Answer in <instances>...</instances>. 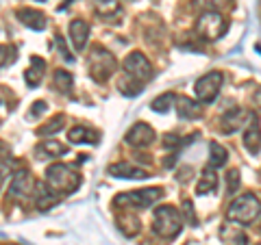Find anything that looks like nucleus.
Here are the masks:
<instances>
[{"mask_svg":"<svg viewBox=\"0 0 261 245\" xmlns=\"http://www.w3.org/2000/svg\"><path fill=\"white\" fill-rule=\"evenodd\" d=\"M46 187L57 195L61 193H74L81 187V176L74 171V167L55 163L46 169Z\"/></svg>","mask_w":261,"mask_h":245,"instance_id":"obj_1","label":"nucleus"},{"mask_svg":"<svg viewBox=\"0 0 261 245\" xmlns=\"http://www.w3.org/2000/svg\"><path fill=\"white\" fill-rule=\"evenodd\" d=\"M259 215H261V202L252 193H244L240 198H235L226 210L228 222H235V224H252Z\"/></svg>","mask_w":261,"mask_h":245,"instance_id":"obj_2","label":"nucleus"},{"mask_svg":"<svg viewBox=\"0 0 261 245\" xmlns=\"http://www.w3.org/2000/svg\"><path fill=\"white\" fill-rule=\"evenodd\" d=\"M116 65H118L116 56L102 46H94L92 52L87 56L89 74H92V78L98 80V83H105L107 78H111L113 72H116Z\"/></svg>","mask_w":261,"mask_h":245,"instance_id":"obj_3","label":"nucleus"},{"mask_svg":"<svg viewBox=\"0 0 261 245\" xmlns=\"http://www.w3.org/2000/svg\"><path fill=\"white\" fill-rule=\"evenodd\" d=\"M183 228V219L181 213L174 206H159L154 210V219H152V230L157 232L161 239H174Z\"/></svg>","mask_w":261,"mask_h":245,"instance_id":"obj_4","label":"nucleus"},{"mask_svg":"<svg viewBox=\"0 0 261 245\" xmlns=\"http://www.w3.org/2000/svg\"><path fill=\"white\" fill-rule=\"evenodd\" d=\"M163 195V191L159 187H150V189H140V191H126V193H120L116 200H113V206H130V208H146V206H152L154 202Z\"/></svg>","mask_w":261,"mask_h":245,"instance_id":"obj_5","label":"nucleus"},{"mask_svg":"<svg viewBox=\"0 0 261 245\" xmlns=\"http://www.w3.org/2000/svg\"><path fill=\"white\" fill-rule=\"evenodd\" d=\"M228 28V22L222 13L218 11H205L196 20V33L202 37V39H220L226 33Z\"/></svg>","mask_w":261,"mask_h":245,"instance_id":"obj_6","label":"nucleus"},{"mask_svg":"<svg viewBox=\"0 0 261 245\" xmlns=\"http://www.w3.org/2000/svg\"><path fill=\"white\" fill-rule=\"evenodd\" d=\"M122 65H124L126 76H128V78H133L140 87L146 83V80H150V78H152V65H150V61L146 59L142 52H130Z\"/></svg>","mask_w":261,"mask_h":245,"instance_id":"obj_7","label":"nucleus"},{"mask_svg":"<svg viewBox=\"0 0 261 245\" xmlns=\"http://www.w3.org/2000/svg\"><path fill=\"white\" fill-rule=\"evenodd\" d=\"M220 87H222V74L220 72H209V74L198 78L194 91L200 102H214L216 96L220 94Z\"/></svg>","mask_w":261,"mask_h":245,"instance_id":"obj_8","label":"nucleus"},{"mask_svg":"<svg viewBox=\"0 0 261 245\" xmlns=\"http://www.w3.org/2000/svg\"><path fill=\"white\" fill-rule=\"evenodd\" d=\"M252 115H255L252 111L240 109V107L228 109L222 115V119H220V130H222L224 135H231V133H235V130H240L244 124H248V121L252 119Z\"/></svg>","mask_w":261,"mask_h":245,"instance_id":"obj_9","label":"nucleus"},{"mask_svg":"<svg viewBox=\"0 0 261 245\" xmlns=\"http://www.w3.org/2000/svg\"><path fill=\"white\" fill-rule=\"evenodd\" d=\"M33 191H35V180H33V176L24 169L18 171L9 185V195L15 200H24V198H29Z\"/></svg>","mask_w":261,"mask_h":245,"instance_id":"obj_10","label":"nucleus"},{"mask_svg":"<svg viewBox=\"0 0 261 245\" xmlns=\"http://www.w3.org/2000/svg\"><path fill=\"white\" fill-rule=\"evenodd\" d=\"M154 141V130L144 124V121H137L126 133V143L133 145V148H148V145Z\"/></svg>","mask_w":261,"mask_h":245,"instance_id":"obj_11","label":"nucleus"},{"mask_svg":"<svg viewBox=\"0 0 261 245\" xmlns=\"http://www.w3.org/2000/svg\"><path fill=\"white\" fill-rule=\"evenodd\" d=\"M220 239H222L224 245H248V236L242 228L231 222V224H224L220 228Z\"/></svg>","mask_w":261,"mask_h":245,"instance_id":"obj_12","label":"nucleus"},{"mask_svg":"<svg viewBox=\"0 0 261 245\" xmlns=\"http://www.w3.org/2000/svg\"><path fill=\"white\" fill-rule=\"evenodd\" d=\"M244 145L250 154H257L261 150V126L257 121V115H252V119L248 121L246 133H244Z\"/></svg>","mask_w":261,"mask_h":245,"instance_id":"obj_13","label":"nucleus"},{"mask_svg":"<svg viewBox=\"0 0 261 245\" xmlns=\"http://www.w3.org/2000/svg\"><path fill=\"white\" fill-rule=\"evenodd\" d=\"M87 37H89V24L85 20H72L70 22V39L74 50H83L87 46Z\"/></svg>","mask_w":261,"mask_h":245,"instance_id":"obj_14","label":"nucleus"},{"mask_svg":"<svg viewBox=\"0 0 261 245\" xmlns=\"http://www.w3.org/2000/svg\"><path fill=\"white\" fill-rule=\"evenodd\" d=\"M18 18H20V22L24 24V26H29L33 30H44L46 24H48V18L37 9H20Z\"/></svg>","mask_w":261,"mask_h":245,"instance_id":"obj_15","label":"nucleus"},{"mask_svg":"<svg viewBox=\"0 0 261 245\" xmlns=\"http://www.w3.org/2000/svg\"><path fill=\"white\" fill-rule=\"evenodd\" d=\"M109 174L116 178H135V180H140V178H146V169L122 161V163H116V165H109Z\"/></svg>","mask_w":261,"mask_h":245,"instance_id":"obj_16","label":"nucleus"},{"mask_svg":"<svg viewBox=\"0 0 261 245\" xmlns=\"http://www.w3.org/2000/svg\"><path fill=\"white\" fill-rule=\"evenodd\" d=\"M44 72H46V61L39 59V56H33L31 59V68L27 70V74H24V80H27L29 87H37L42 83L44 78Z\"/></svg>","mask_w":261,"mask_h":245,"instance_id":"obj_17","label":"nucleus"},{"mask_svg":"<svg viewBox=\"0 0 261 245\" xmlns=\"http://www.w3.org/2000/svg\"><path fill=\"white\" fill-rule=\"evenodd\" d=\"M218 187V174H216V167H205L200 174V180L196 185V191L198 195H205V193H211Z\"/></svg>","mask_w":261,"mask_h":245,"instance_id":"obj_18","label":"nucleus"},{"mask_svg":"<svg viewBox=\"0 0 261 245\" xmlns=\"http://www.w3.org/2000/svg\"><path fill=\"white\" fill-rule=\"evenodd\" d=\"M68 139L72 143H98L100 135H98L96 130L87 128V126H74L68 133Z\"/></svg>","mask_w":261,"mask_h":245,"instance_id":"obj_19","label":"nucleus"},{"mask_svg":"<svg viewBox=\"0 0 261 245\" xmlns=\"http://www.w3.org/2000/svg\"><path fill=\"white\" fill-rule=\"evenodd\" d=\"M37 154H44L46 159H59L68 152V145H63L61 141H44L37 145Z\"/></svg>","mask_w":261,"mask_h":245,"instance_id":"obj_20","label":"nucleus"},{"mask_svg":"<svg viewBox=\"0 0 261 245\" xmlns=\"http://www.w3.org/2000/svg\"><path fill=\"white\" fill-rule=\"evenodd\" d=\"M226 161H228V152L224 150V145L214 141L209 145V165L211 167H224Z\"/></svg>","mask_w":261,"mask_h":245,"instance_id":"obj_21","label":"nucleus"},{"mask_svg":"<svg viewBox=\"0 0 261 245\" xmlns=\"http://www.w3.org/2000/svg\"><path fill=\"white\" fill-rule=\"evenodd\" d=\"M118 228L124 234L128 236H135L137 232H140V219H137L135 215H130V213H122L118 217Z\"/></svg>","mask_w":261,"mask_h":245,"instance_id":"obj_22","label":"nucleus"},{"mask_svg":"<svg viewBox=\"0 0 261 245\" xmlns=\"http://www.w3.org/2000/svg\"><path fill=\"white\" fill-rule=\"evenodd\" d=\"M200 111H202L200 104L194 102V100H190V98H181V100H178V115H181L183 119H194V117H198Z\"/></svg>","mask_w":261,"mask_h":245,"instance_id":"obj_23","label":"nucleus"},{"mask_svg":"<svg viewBox=\"0 0 261 245\" xmlns=\"http://www.w3.org/2000/svg\"><path fill=\"white\" fill-rule=\"evenodd\" d=\"M194 7L196 9H202V11H224L231 7V0H194Z\"/></svg>","mask_w":261,"mask_h":245,"instance_id":"obj_24","label":"nucleus"},{"mask_svg":"<svg viewBox=\"0 0 261 245\" xmlns=\"http://www.w3.org/2000/svg\"><path fill=\"white\" fill-rule=\"evenodd\" d=\"M120 11L118 0H96V13L100 18H111L113 13Z\"/></svg>","mask_w":261,"mask_h":245,"instance_id":"obj_25","label":"nucleus"},{"mask_svg":"<svg viewBox=\"0 0 261 245\" xmlns=\"http://www.w3.org/2000/svg\"><path fill=\"white\" fill-rule=\"evenodd\" d=\"M172 104H174V94H161L159 98H154L152 100L150 109L154 113H168L170 109H172Z\"/></svg>","mask_w":261,"mask_h":245,"instance_id":"obj_26","label":"nucleus"},{"mask_svg":"<svg viewBox=\"0 0 261 245\" xmlns=\"http://www.w3.org/2000/svg\"><path fill=\"white\" fill-rule=\"evenodd\" d=\"M55 87L63 94H70L72 91V74L65 70H57L55 72Z\"/></svg>","mask_w":261,"mask_h":245,"instance_id":"obj_27","label":"nucleus"},{"mask_svg":"<svg viewBox=\"0 0 261 245\" xmlns=\"http://www.w3.org/2000/svg\"><path fill=\"white\" fill-rule=\"evenodd\" d=\"M63 124H65V117H63V115H55L46 126H42V128L37 130V135H44V137L55 135V133H59V130L63 128Z\"/></svg>","mask_w":261,"mask_h":245,"instance_id":"obj_28","label":"nucleus"},{"mask_svg":"<svg viewBox=\"0 0 261 245\" xmlns=\"http://www.w3.org/2000/svg\"><path fill=\"white\" fill-rule=\"evenodd\" d=\"M57 200H59V195H57L55 191H50V189H46L42 193H37V208H42V210L50 208Z\"/></svg>","mask_w":261,"mask_h":245,"instance_id":"obj_29","label":"nucleus"},{"mask_svg":"<svg viewBox=\"0 0 261 245\" xmlns=\"http://www.w3.org/2000/svg\"><path fill=\"white\" fill-rule=\"evenodd\" d=\"M15 61V50L11 46H0V68H5V65H9Z\"/></svg>","mask_w":261,"mask_h":245,"instance_id":"obj_30","label":"nucleus"},{"mask_svg":"<svg viewBox=\"0 0 261 245\" xmlns=\"http://www.w3.org/2000/svg\"><path fill=\"white\" fill-rule=\"evenodd\" d=\"M238 187H240V171L238 169H231L226 174V191L228 193H235V191H238Z\"/></svg>","mask_w":261,"mask_h":245,"instance_id":"obj_31","label":"nucleus"},{"mask_svg":"<svg viewBox=\"0 0 261 245\" xmlns=\"http://www.w3.org/2000/svg\"><path fill=\"white\" fill-rule=\"evenodd\" d=\"M183 213L187 217V222H190L192 226H196V215H194V204H192V200H183Z\"/></svg>","mask_w":261,"mask_h":245,"instance_id":"obj_32","label":"nucleus"},{"mask_svg":"<svg viewBox=\"0 0 261 245\" xmlns=\"http://www.w3.org/2000/svg\"><path fill=\"white\" fill-rule=\"evenodd\" d=\"M46 109H48V104H46L44 100H37L35 104H33V109H31V115H33V117H37L39 113H46Z\"/></svg>","mask_w":261,"mask_h":245,"instance_id":"obj_33","label":"nucleus"},{"mask_svg":"<svg viewBox=\"0 0 261 245\" xmlns=\"http://www.w3.org/2000/svg\"><path fill=\"white\" fill-rule=\"evenodd\" d=\"M163 141H166V148H170V150L178 148V137H176V135H168L166 139H163Z\"/></svg>","mask_w":261,"mask_h":245,"instance_id":"obj_34","label":"nucleus"},{"mask_svg":"<svg viewBox=\"0 0 261 245\" xmlns=\"http://www.w3.org/2000/svg\"><path fill=\"white\" fill-rule=\"evenodd\" d=\"M57 44H59V48H61V52H63V56H65V59H68V61H72V54H70L68 50H65V44H63L61 35H57Z\"/></svg>","mask_w":261,"mask_h":245,"instance_id":"obj_35","label":"nucleus"},{"mask_svg":"<svg viewBox=\"0 0 261 245\" xmlns=\"http://www.w3.org/2000/svg\"><path fill=\"white\" fill-rule=\"evenodd\" d=\"M255 102H257V107H261V89L255 94Z\"/></svg>","mask_w":261,"mask_h":245,"instance_id":"obj_36","label":"nucleus"}]
</instances>
